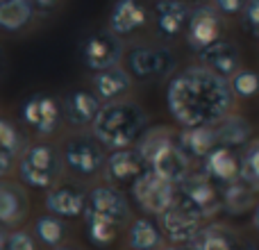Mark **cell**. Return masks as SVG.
Here are the masks:
<instances>
[{
  "mask_svg": "<svg viewBox=\"0 0 259 250\" xmlns=\"http://www.w3.org/2000/svg\"><path fill=\"white\" fill-rule=\"evenodd\" d=\"M166 107L182 128L216 125L232 112L234 91L228 77L207 66H189L168 80Z\"/></svg>",
  "mask_w": 259,
  "mask_h": 250,
  "instance_id": "cell-1",
  "label": "cell"
},
{
  "mask_svg": "<svg viewBox=\"0 0 259 250\" xmlns=\"http://www.w3.org/2000/svg\"><path fill=\"white\" fill-rule=\"evenodd\" d=\"M148 130V114L141 105L130 100H114L100 107L94 121V137L105 148H132Z\"/></svg>",
  "mask_w": 259,
  "mask_h": 250,
  "instance_id": "cell-2",
  "label": "cell"
},
{
  "mask_svg": "<svg viewBox=\"0 0 259 250\" xmlns=\"http://www.w3.org/2000/svg\"><path fill=\"white\" fill-rule=\"evenodd\" d=\"M175 202L200 219H209L223 210V187L205 171L189 173L182 182L175 184Z\"/></svg>",
  "mask_w": 259,
  "mask_h": 250,
  "instance_id": "cell-3",
  "label": "cell"
},
{
  "mask_svg": "<svg viewBox=\"0 0 259 250\" xmlns=\"http://www.w3.org/2000/svg\"><path fill=\"white\" fill-rule=\"evenodd\" d=\"M62 159L55 146L50 143H34L21 152L18 173L21 180L32 189H50L62 173Z\"/></svg>",
  "mask_w": 259,
  "mask_h": 250,
  "instance_id": "cell-4",
  "label": "cell"
},
{
  "mask_svg": "<svg viewBox=\"0 0 259 250\" xmlns=\"http://www.w3.org/2000/svg\"><path fill=\"white\" fill-rule=\"evenodd\" d=\"M132 198L143 214L161 216L170 205H175V184L148 169L132 184Z\"/></svg>",
  "mask_w": 259,
  "mask_h": 250,
  "instance_id": "cell-5",
  "label": "cell"
},
{
  "mask_svg": "<svg viewBox=\"0 0 259 250\" xmlns=\"http://www.w3.org/2000/svg\"><path fill=\"white\" fill-rule=\"evenodd\" d=\"M103 143L96 137L75 134L64 143V164L80 178H94L96 173L105 169V150Z\"/></svg>",
  "mask_w": 259,
  "mask_h": 250,
  "instance_id": "cell-6",
  "label": "cell"
},
{
  "mask_svg": "<svg viewBox=\"0 0 259 250\" xmlns=\"http://www.w3.org/2000/svg\"><path fill=\"white\" fill-rule=\"evenodd\" d=\"M125 64L130 75L148 82L170 75L175 68V57L166 46H137L127 53Z\"/></svg>",
  "mask_w": 259,
  "mask_h": 250,
  "instance_id": "cell-7",
  "label": "cell"
},
{
  "mask_svg": "<svg viewBox=\"0 0 259 250\" xmlns=\"http://www.w3.org/2000/svg\"><path fill=\"white\" fill-rule=\"evenodd\" d=\"M80 57L91 71H107L121 64L123 59V41L112 30H96L82 41Z\"/></svg>",
  "mask_w": 259,
  "mask_h": 250,
  "instance_id": "cell-8",
  "label": "cell"
},
{
  "mask_svg": "<svg viewBox=\"0 0 259 250\" xmlns=\"http://www.w3.org/2000/svg\"><path fill=\"white\" fill-rule=\"evenodd\" d=\"M64 109L59 107V103L48 94H34L23 103L21 107V118L27 128H32L36 134L48 137L55 134L62 123Z\"/></svg>",
  "mask_w": 259,
  "mask_h": 250,
  "instance_id": "cell-9",
  "label": "cell"
},
{
  "mask_svg": "<svg viewBox=\"0 0 259 250\" xmlns=\"http://www.w3.org/2000/svg\"><path fill=\"white\" fill-rule=\"evenodd\" d=\"M223 14L214 7V5H198L191 12L187 25V44L191 50L200 53L202 48L216 44L221 39V32H223Z\"/></svg>",
  "mask_w": 259,
  "mask_h": 250,
  "instance_id": "cell-10",
  "label": "cell"
},
{
  "mask_svg": "<svg viewBox=\"0 0 259 250\" xmlns=\"http://www.w3.org/2000/svg\"><path fill=\"white\" fill-rule=\"evenodd\" d=\"M148 169H150V164L146 161V157L139 148H121L105 159L103 175L107 184H114V187L116 184H130L132 187Z\"/></svg>",
  "mask_w": 259,
  "mask_h": 250,
  "instance_id": "cell-11",
  "label": "cell"
},
{
  "mask_svg": "<svg viewBox=\"0 0 259 250\" xmlns=\"http://www.w3.org/2000/svg\"><path fill=\"white\" fill-rule=\"evenodd\" d=\"M87 212H94L98 216L114 221L118 225H125L130 219V207L127 200L114 184H103L89 191L87 196Z\"/></svg>",
  "mask_w": 259,
  "mask_h": 250,
  "instance_id": "cell-12",
  "label": "cell"
},
{
  "mask_svg": "<svg viewBox=\"0 0 259 250\" xmlns=\"http://www.w3.org/2000/svg\"><path fill=\"white\" fill-rule=\"evenodd\" d=\"M161 219V232L166 234L170 243L175 246H182V243H191L193 237L200 232V216H196L193 212H189L187 207L182 205H170L164 214L159 216Z\"/></svg>",
  "mask_w": 259,
  "mask_h": 250,
  "instance_id": "cell-13",
  "label": "cell"
},
{
  "mask_svg": "<svg viewBox=\"0 0 259 250\" xmlns=\"http://www.w3.org/2000/svg\"><path fill=\"white\" fill-rule=\"evenodd\" d=\"M202 171L223 187V184H230V182L241 180L243 157H239V152L234 150V148L216 146L214 150L202 159Z\"/></svg>",
  "mask_w": 259,
  "mask_h": 250,
  "instance_id": "cell-14",
  "label": "cell"
},
{
  "mask_svg": "<svg viewBox=\"0 0 259 250\" xmlns=\"http://www.w3.org/2000/svg\"><path fill=\"white\" fill-rule=\"evenodd\" d=\"M193 9L184 0H157L152 14H155V25L161 36L175 39L178 34L187 32L189 18Z\"/></svg>",
  "mask_w": 259,
  "mask_h": 250,
  "instance_id": "cell-15",
  "label": "cell"
},
{
  "mask_svg": "<svg viewBox=\"0 0 259 250\" xmlns=\"http://www.w3.org/2000/svg\"><path fill=\"white\" fill-rule=\"evenodd\" d=\"M198 55H200L202 66L214 71L216 75L228 77V80L241 68V55H239V48L232 44V41L219 39L216 44L202 48Z\"/></svg>",
  "mask_w": 259,
  "mask_h": 250,
  "instance_id": "cell-16",
  "label": "cell"
},
{
  "mask_svg": "<svg viewBox=\"0 0 259 250\" xmlns=\"http://www.w3.org/2000/svg\"><path fill=\"white\" fill-rule=\"evenodd\" d=\"M148 23V12L139 0H116L109 12V23L107 27L118 36H130L146 27Z\"/></svg>",
  "mask_w": 259,
  "mask_h": 250,
  "instance_id": "cell-17",
  "label": "cell"
},
{
  "mask_svg": "<svg viewBox=\"0 0 259 250\" xmlns=\"http://www.w3.org/2000/svg\"><path fill=\"white\" fill-rule=\"evenodd\" d=\"M103 100L96 94H89V91H71L64 98V116L71 125H77V128H84V125H94L96 116H98L100 107H103Z\"/></svg>",
  "mask_w": 259,
  "mask_h": 250,
  "instance_id": "cell-18",
  "label": "cell"
},
{
  "mask_svg": "<svg viewBox=\"0 0 259 250\" xmlns=\"http://www.w3.org/2000/svg\"><path fill=\"white\" fill-rule=\"evenodd\" d=\"M46 210L62 219H75L87 210V193L77 187H55L46 196Z\"/></svg>",
  "mask_w": 259,
  "mask_h": 250,
  "instance_id": "cell-19",
  "label": "cell"
},
{
  "mask_svg": "<svg viewBox=\"0 0 259 250\" xmlns=\"http://www.w3.org/2000/svg\"><path fill=\"white\" fill-rule=\"evenodd\" d=\"M191 250H257L252 243L239 239L232 230L221 228V225H209L200 228V232L189 243Z\"/></svg>",
  "mask_w": 259,
  "mask_h": 250,
  "instance_id": "cell-20",
  "label": "cell"
},
{
  "mask_svg": "<svg viewBox=\"0 0 259 250\" xmlns=\"http://www.w3.org/2000/svg\"><path fill=\"white\" fill-rule=\"evenodd\" d=\"M132 87V75L127 68L114 66L107 71H98L94 75V94L98 96L103 103H114L121 96H125Z\"/></svg>",
  "mask_w": 259,
  "mask_h": 250,
  "instance_id": "cell-21",
  "label": "cell"
},
{
  "mask_svg": "<svg viewBox=\"0 0 259 250\" xmlns=\"http://www.w3.org/2000/svg\"><path fill=\"white\" fill-rule=\"evenodd\" d=\"M178 143L189 159H205L216 146H219V137H216L214 125H205V128H184L178 134Z\"/></svg>",
  "mask_w": 259,
  "mask_h": 250,
  "instance_id": "cell-22",
  "label": "cell"
},
{
  "mask_svg": "<svg viewBox=\"0 0 259 250\" xmlns=\"http://www.w3.org/2000/svg\"><path fill=\"white\" fill-rule=\"evenodd\" d=\"M27 198L21 187L0 180V225H18L25 219Z\"/></svg>",
  "mask_w": 259,
  "mask_h": 250,
  "instance_id": "cell-23",
  "label": "cell"
},
{
  "mask_svg": "<svg viewBox=\"0 0 259 250\" xmlns=\"http://www.w3.org/2000/svg\"><path fill=\"white\" fill-rule=\"evenodd\" d=\"M123 225L114 223V221L98 216L94 212L84 210V230H87V239L94 248H109L116 241L118 232H121Z\"/></svg>",
  "mask_w": 259,
  "mask_h": 250,
  "instance_id": "cell-24",
  "label": "cell"
},
{
  "mask_svg": "<svg viewBox=\"0 0 259 250\" xmlns=\"http://www.w3.org/2000/svg\"><path fill=\"white\" fill-rule=\"evenodd\" d=\"M252 202H255V187L243 178L237 182L223 184V212L239 216L250 210Z\"/></svg>",
  "mask_w": 259,
  "mask_h": 250,
  "instance_id": "cell-25",
  "label": "cell"
},
{
  "mask_svg": "<svg viewBox=\"0 0 259 250\" xmlns=\"http://www.w3.org/2000/svg\"><path fill=\"white\" fill-rule=\"evenodd\" d=\"M34 16V5L30 0H5L0 3V30L18 32Z\"/></svg>",
  "mask_w": 259,
  "mask_h": 250,
  "instance_id": "cell-26",
  "label": "cell"
},
{
  "mask_svg": "<svg viewBox=\"0 0 259 250\" xmlns=\"http://www.w3.org/2000/svg\"><path fill=\"white\" fill-rule=\"evenodd\" d=\"M216 128V137H219V146H228V148H241L248 143L250 139V123L241 116H228L223 118L221 123L214 125Z\"/></svg>",
  "mask_w": 259,
  "mask_h": 250,
  "instance_id": "cell-27",
  "label": "cell"
},
{
  "mask_svg": "<svg viewBox=\"0 0 259 250\" xmlns=\"http://www.w3.org/2000/svg\"><path fill=\"white\" fill-rule=\"evenodd\" d=\"M130 248L132 250H159L164 241V232L150 219H137L130 225Z\"/></svg>",
  "mask_w": 259,
  "mask_h": 250,
  "instance_id": "cell-28",
  "label": "cell"
},
{
  "mask_svg": "<svg viewBox=\"0 0 259 250\" xmlns=\"http://www.w3.org/2000/svg\"><path fill=\"white\" fill-rule=\"evenodd\" d=\"M34 237L44 246L57 248V246H62L64 237H66V223L62 221V216H55L48 212L46 216H39L34 221Z\"/></svg>",
  "mask_w": 259,
  "mask_h": 250,
  "instance_id": "cell-29",
  "label": "cell"
},
{
  "mask_svg": "<svg viewBox=\"0 0 259 250\" xmlns=\"http://www.w3.org/2000/svg\"><path fill=\"white\" fill-rule=\"evenodd\" d=\"M23 148V137L16 130V125L9 123L7 118H0V155L16 157L21 155Z\"/></svg>",
  "mask_w": 259,
  "mask_h": 250,
  "instance_id": "cell-30",
  "label": "cell"
},
{
  "mask_svg": "<svg viewBox=\"0 0 259 250\" xmlns=\"http://www.w3.org/2000/svg\"><path fill=\"white\" fill-rule=\"evenodd\" d=\"M230 85H232L234 96H239V98H252L259 91V75L255 71L239 68V71L230 77Z\"/></svg>",
  "mask_w": 259,
  "mask_h": 250,
  "instance_id": "cell-31",
  "label": "cell"
},
{
  "mask_svg": "<svg viewBox=\"0 0 259 250\" xmlns=\"http://www.w3.org/2000/svg\"><path fill=\"white\" fill-rule=\"evenodd\" d=\"M241 178L250 182L255 189H259V141L250 143L243 155V173Z\"/></svg>",
  "mask_w": 259,
  "mask_h": 250,
  "instance_id": "cell-32",
  "label": "cell"
},
{
  "mask_svg": "<svg viewBox=\"0 0 259 250\" xmlns=\"http://www.w3.org/2000/svg\"><path fill=\"white\" fill-rule=\"evenodd\" d=\"M241 16H243L246 30L259 36V0H248L243 12H241Z\"/></svg>",
  "mask_w": 259,
  "mask_h": 250,
  "instance_id": "cell-33",
  "label": "cell"
},
{
  "mask_svg": "<svg viewBox=\"0 0 259 250\" xmlns=\"http://www.w3.org/2000/svg\"><path fill=\"white\" fill-rule=\"evenodd\" d=\"M5 250H36L32 234L27 232H12L5 241Z\"/></svg>",
  "mask_w": 259,
  "mask_h": 250,
  "instance_id": "cell-34",
  "label": "cell"
},
{
  "mask_svg": "<svg viewBox=\"0 0 259 250\" xmlns=\"http://www.w3.org/2000/svg\"><path fill=\"white\" fill-rule=\"evenodd\" d=\"M248 0H214V7L219 9L223 16H237L243 12Z\"/></svg>",
  "mask_w": 259,
  "mask_h": 250,
  "instance_id": "cell-35",
  "label": "cell"
},
{
  "mask_svg": "<svg viewBox=\"0 0 259 250\" xmlns=\"http://www.w3.org/2000/svg\"><path fill=\"white\" fill-rule=\"evenodd\" d=\"M14 159H16V157L0 155V180H3L5 175H9V171H12V166H14Z\"/></svg>",
  "mask_w": 259,
  "mask_h": 250,
  "instance_id": "cell-36",
  "label": "cell"
},
{
  "mask_svg": "<svg viewBox=\"0 0 259 250\" xmlns=\"http://www.w3.org/2000/svg\"><path fill=\"white\" fill-rule=\"evenodd\" d=\"M32 5H34V9H39V12H50V9L57 7L59 0H30Z\"/></svg>",
  "mask_w": 259,
  "mask_h": 250,
  "instance_id": "cell-37",
  "label": "cell"
},
{
  "mask_svg": "<svg viewBox=\"0 0 259 250\" xmlns=\"http://www.w3.org/2000/svg\"><path fill=\"white\" fill-rule=\"evenodd\" d=\"M252 225H255V230L259 232V202H257V207H255V214H252Z\"/></svg>",
  "mask_w": 259,
  "mask_h": 250,
  "instance_id": "cell-38",
  "label": "cell"
},
{
  "mask_svg": "<svg viewBox=\"0 0 259 250\" xmlns=\"http://www.w3.org/2000/svg\"><path fill=\"white\" fill-rule=\"evenodd\" d=\"M5 241H7V237H5V234L0 232V250H5Z\"/></svg>",
  "mask_w": 259,
  "mask_h": 250,
  "instance_id": "cell-39",
  "label": "cell"
},
{
  "mask_svg": "<svg viewBox=\"0 0 259 250\" xmlns=\"http://www.w3.org/2000/svg\"><path fill=\"white\" fill-rule=\"evenodd\" d=\"M161 250H184V248H180V246H170V248H161Z\"/></svg>",
  "mask_w": 259,
  "mask_h": 250,
  "instance_id": "cell-40",
  "label": "cell"
},
{
  "mask_svg": "<svg viewBox=\"0 0 259 250\" xmlns=\"http://www.w3.org/2000/svg\"><path fill=\"white\" fill-rule=\"evenodd\" d=\"M55 250H75V248H68V246H57Z\"/></svg>",
  "mask_w": 259,
  "mask_h": 250,
  "instance_id": "cell-41",
  "label": "cell"
},
{
  "mask_svg": "<svg viewBox=\"0 0 259 250\" xmlns=\"http://www.w3.org/2000/svg\"><path fill=\"white\" fill-rule=\"evenodd\" d=\"M198 3H205V0H198Z\"/></svg>",
  "mask_w": 259,
  "mask_h": 250,
  "instance_id": "cell-42",
  "label": "cell"
},
{
  "mask_svg": "<svg viewBox=\"0 0 259 250\" xmlns=\"http://www.w3.org/2000/svg\"><path fill=\"white\" fill-rule=\"evenodd\" d=\"M0 3H5V0H0Z\"/></svg>",
  "mask_w": 259,
  "mask_h": 250,
  "instance_id": "cell-43",
  "label": "cell"
}]
</instances>
